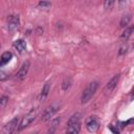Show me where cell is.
I'll use <instances>...</instances> for the list:
<instances>
[{"label":"cell","instance_id":"1","mask_svg":"<svg viewBox=\"0 0 134 134\" xmlns=\"http://www.w3.org/2000/svg\"><path fill=\"white\" fill-rule=\"evenodd\" d=\"M97 87H98V83L96 81H93V82H91V83L88 84V86L84 89V91L82 93V96H81L82 104H86V103H88L91 99V97L96 92Z\"/></svg>","mask_w":134,"mask_h":134},{"label":"cell","instance_id":"2","mask_svg":"<svg viewBox=\"0 0 134 134\" xmlns=\"http://www.w3.org/2000/svg\"><path fill=\"white\" fill-rule=\"evenodd\" d=\"M37 113H38V111H37V109H31L26 115H24L23 117H22V119H21V121L18 124V127H17V131L18 132H20V131H22L23 129H25V128H27L35 119H36V117H37Z\"/></svg>","mask_w":134,"mask_h":134},{"label":"cell","instance_id":"3","mask_svg":"<svg viewBox=\"0 0 134 134\" xmlns=\"http://www.w3.org/2000/svg\"><path fill=\"white\" fill-rule=\"evenodd\" d=\"M99 119L97 116L92 115L86 119V129L90 133H95L99 128Z\"/></svg>","mask_w":134,"mask_h":134},{"label":"cell","instance_id":"4","mask_svg":"<svg viewBox=\"0 0 134 134\" xmlns=\"http://www.w3.org/2000/svg\"><path fill=\"white\" fill-rule=\"evenodd\" d=\"M59 108H60V105H58V104H52V105L48 106V107L44 110V112H43V114H42V117H41V120H42V121H47V120H49V119L58 112Z\"/></svg>","mask_w":134,"mask_h":134},{"label":"cell","instance_id":"5","mask_svg":"<svg viewBox=\"0 0 134 134\" xmlns=\"http://www.w3.org/2000/svg\"><path fill=\"white\" fill-rule=\"evenodd\" d=\"M19 124L18 117H14L12 120H9L7 124L3 126V128L0 130V134H13V132L17 129Z\"/></svg>","mask_w":134,"mask_h":134},{"label":"cell","instance_id":"6","mask_svg":"<svg viewBox=\"0 0 134 134\" xmlns=\"http://www.w3.org/2000/svg\"><path fill=\"white\" fill-rule=\"evenodd\" d=\"M6 24H7L8 31H10V32L16 31L19 28V25H20V18H19V16H17V15H10V16H8L7 21H6Z\"/></svg>","mask_w":134,"mask_h":134},{"label":"cell","instance_id":"7","mask_svg":"<svg viewBox=\"0 0 134 134\" xmlns=\"http://www.w3.org/2000/svg\"><path fill=\"white\" fill-rule=\"evenodd\" d=\"M29 66H30L29 61L23 62V64L21 65L20 69L18 70V72H17L16 75H15V80H17V81H22V80L25 77V75L27 74L28 69H29Z\"/></svg>","mask_w":134,"mask_h":134},{"label":"cell","instance_id":"8","mask_svg":"<svg viewBox=\"0 0 134 134\" xmlns=\"http://www.w3.org/2000/svg\"><path fill=\"white\" fill-rule=\"evenodd\" d=\"M118 80H119V74H115V75L107 83V85L105 86V92H106V93H111V92L115 89V87H116V85H117V83H118Z\"/></svg>","mask_w":134,"mask_h":134},{"label":"cell","instance_id":"9","mask_svg":"<svg viewBox=\"0 0 134 134\" xmlns=\"http://www.w3.org/2000/svg\"><path fill=\"white\" fill-rule=\"evenodd\" d=\"M61 118L60 117H54L50 120L48 127H47V134H54V132L57 131L59 125H60Z\"/></svg>","mask_w":134,"mask_h":134},{"label":"cell","instance_id":"10","mask_svg":"<svg viewBox=\"0 0 134 134\" xmlns=\"http://www.w3.org/2000/svg\"><path fill=\"white\" fill-rule=\"evenodd\" d=\"M81 131V121L74 124H67V130L65 134H79Z\"/></svg>","mask_w":134,"mask_h":134},{"label":"cell","instance_id":"11","mask_svg":"<svg viewBox=\"0 0 134 134\" xmlns=\"http://www.w3.org/2000/svg\"><path fill=\"white\" fill-rule=\"evenodd\" d=\"M13 46H14V47L17 49V51L20 52V53H22V52H24V51L26 50V42H25L24 40H22V39H19V40L14 41Z\"/></svg>","mask_w":134,"mask_h":134},{"label":"cell","instance_id":"12","mask_svg":"<svg viewBox=\"0 0 134 134\" xmlns=\"http://www.w3.org/2000/svg\"><path fill=\"white\" fill-rule=\"evenodd\" d=\"M13 59V53L10 51H5L1 54L0 57V67H3L4 65H6L7 63L10 62V60Z\"/></svg>","mask_w":134,"mask_h":134},{"label":"cell","instance_id":"13","mask_svg":"<svg viewBox=\"0 0 134 134\" xmlns=\"http://www.w3.org/2000/svg\"><path fill=\"white\" fill-rule=\"evenodd\" d=\"M49 90H50V82H46L44 84L42 90H41V93H40V99L41 100H44L47 97V95L49 93Z\"/></svg>","mask_w":134,"mask_h":134},{"label":"cell","instance_id":"14","mask_svg":"<svg viewBox=\"0 0 134 134\" xmlns=\"http://www.w3.org/2000/svg\"><path fill=\"white\" fill-rule=\"evenodd\" d=\"M132 31H133V26H129V27H126V29L124 30V32L121 34V36H120V38L122 39V40H128L129 38H130V36L132 35Z\"/></svg>","mask_w":134,"mask_h":134},{"label":"cell","instance_id":"15","mask_svg":"<svg viewBox=\"0 0 134 134\" xmlns=\"http://www.w3.org/2000/svg\"><path fill=\"white\" fill-rule=\"evenodd\" d=\"M130 21H131V15H126L121 18V20L119 22V26L120 27H127L129 25Z\"/></svg>","mask_w":134,"mask_h":134},{"label":"cell","instance_id":"16","mask_svg":"<svg viewBox=\"0 0 134 134\" xmlns=\"http://www.w3.org/2000/svg\"><path fill=\"white\" fill-rule=\"evenodd\" d=\"M71 84H72L71 79H70L69 76H68V77H65L64 81H63V83H62V89H63L64 91H67V90L70 88Z\"/></svg>","mask_w":134,"mask_h":134},{"label":"cell","instance_id":"17","mask_svg":"<svg viewBox=\"0 0 134 134\" xmlns=\"http://www.w3.org/2000/svg\"><path fill=\"white\" fill-rule=\"evenodd\" d=\"M8 100H9V98H8L7 95H2V96L0 97V110L4 109V108L6 107Z\"/></svg>","mask_w":134,"mask_h":134},{"label":"cell","instance_id":"18","mask_svg":"<svg viewBox=\"0 0 134 134\" xmlns=\"http://www.w3.org/2000/svg\"><path fill=\"white\" fill-rule=\"evenodd\" d=\"M51 6V3L48 1H40L38 3V7H40L41 9H48Z\"/></svg>","mask_w":134,"mask_h":134},{"label":"cell","instance_id":"19","mask_svg":"<svg viewBox=\"0 0 134 134\" xmlns=\"http://www.w3.org/2000/svg\"><path fill=\"white\" fill-rule=\"evenodd\" d=\"M113 5H114V1H112V0H106V1L104 2V7H105L106 9H111V8H113Z\"/></svg>","mask_w":134,"mask_h":134},{"label":"cell","instance_id":"20","mask_svg":"<svg viewBox=\"0 0 134 134\" xmlns=\"http://www.w3.org/2000/svg\"><path fill=\"white\" fill-rule=\"evenodd\" d=\"M108 128H109V130H111L114 134H119V130H118L116 127H114L113 125H109V126H108Z\"/></svg>","mask_w":134,"mask_h":134},{"label":"cell","instance_id":"21","mask_svg":"<svg viewBox=\"0 0 134 134\" xmlns=\"http://www.w3.org/2000/svg\"><path fill=\"white\" fill-rule=\"evenodd\" d=\"M7 79V73L3 70H0V81H4Z\"/></svg>","mask_w":134,"mask_h":134},{"label":"cell","instance_id":"22","mask_svg":"<svg viewBox=\"0 0 134 134\" xmlns=\"http://www.w3.org/2000/svg\"><path fill=\"white\" fill-rule=\"evenodd\" d=\"M0 47H1V46H0Z\"/></svg>","mask_w":134,"mask_h":134}]
</instances>
